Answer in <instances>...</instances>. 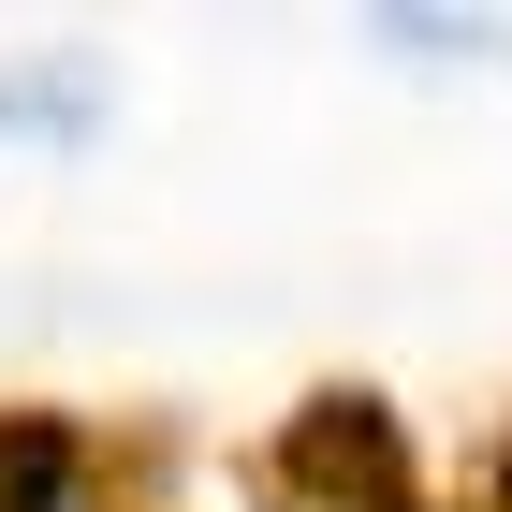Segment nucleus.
<instances>
[{"mask_svg": "<svg viewBox=\"0 0 512 512\" xmlns=\"http://www.w3.org/2000/svg\"><path fill=\"white\" fill-rule=\"evenodd\" d=\"M381 44H469V59H512V30H410V15H381Z\"/></svg>", "mask_w": 512, "mask_h": 512, "instance_id": "obj_1", "label": "nucleus"}]
</instances>
